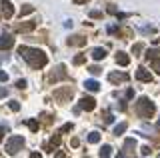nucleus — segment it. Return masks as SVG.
<instances>
[{
	"label": "nucleus",
	"instance_id": "obj_1",
	"mask_svg": "<svg viewBox=\"0 0 160 158\" xmlns=\"http://www.w3.org/2000/svg\"><path fill=\"white\" fill-rule=\"evenodd\" d=\"M18 54L22 58H24L26 62L30 64L32 68H44L46 64H48V58H46V54L40 50V48H28V46H18Z\"/></svg>",
	"mask_w": 160,
	"mask_h": 158
},
{
	"label": "nucleus",
	"instance_id": "obj_2",
	"mask_svg": "<svg viewBox=\"0 0 160 158\" xmlns=\"http://www.w3.org/2000/svg\"><path fill=\"white\" fill-rule=\"evenodd\" d=\"M154 102H150L146 96H142V98H138V102H136V114L140 116V118H150L152 114H154Z\"/></svg>",
	"mask_w": 160,
	"mask_h": 158
},
{
	"label": "nucleus",
	"instance_id": "obj_3",
	"mask_svg": "<svg viewBox=\"0 0 160 158\" xmlns=\"http://www.w3.org/2000/svg\"><path fill=\"white\" fill-rule=\"evenodd\" d=\"M22 146H24V138L22 136H10L6 140V152L8 154H16L18 150H22Z\"/></svg>",
	"mask_w": 160,
	"mask_h": 158
},
{
	"label": "nucleus",
	"instance_id": "obj_4",
	"mask_svg": "<svg viewBox=\"0 0 160 158\" xmlns=\"http://www.w3.org/2000/svg\"><path fill=\"white\" fill-rule=\"evenodd\" d=\"M12 46H14V38L4 32L0 36V50H8V48H12Z\"/></svg>",
	"mask_w": 160,
	"mask_h": 158
},
{
	"label": "nucleus",
	"instance_id": "obj_5",
	"mask_svg": "<svg viewBox=\"0 0 160 158\" xmlns=\"http://www.w3.org/2000/svg\"><path fill=\"white\" fill-rule=\"evenodd\" d=\"M80 108H82V110H86V112L94 110V108H96V100H94V98H90V96H84L82 100H80Z\"/></svg>",
	"mask_w": 160,
	"mask_h": 158
},
{
	"label": "nucleus",
	"instance_id": "obj_6",
	"mask_svg": "<svg viewBox=\"0 0 160 158\" xmlns=\"http://www.w3.org/2000/svg\"><path fill=\"white\" fill-rule=\"evenodd\" d=\"M136 78L140 82H152V74L146 70V68H138V70H136Z\"/></svg>",
	"mask_w": 160,
	"mask_h": 158
},
{
	"label": "nucleus",
	"instance_id": "obj_7",
	"mask_svg": "<svg viewBox=\"0 0 160 158\" xmlns=\"http://www.w3.org/2000/svg\"><path fill=\"white\" fill-rule=\"evenodd\" d=\"M2 14L6 18H12L14 16V8H12V4H10L8 0H2Z\"/></svg>",
	"mask_w": 160,
	"mask_h": 158
},
{
	"label": "nucleus",
	"instance_id": "obj_8",
	"mask_svg": "<svg viewBox=\"0 0 160 158\" xmlns=\"http://www.w3.org/2000/svg\"><path fill=\"white\" fill-rule=\"evenodd\" d=\"M36 28V22H22L16 24V32H30V30Z\"/></svg>",
	"mask_w": 160,
	"mask_h": 158
},
{
	"label": "nucleus",
	"instance_id": "obj_9",
	"mask_svg": "<svg viewBox=\"0 0 160 158\" xmlns=\"http://www.w3.org/2000/svg\"><path fill=\"white\" fill-rule=\"evenodd\" d=\"M116 62L120 64V66H128V64H130V56H128L126 52H118L116 54Z\"/></svg>",
	"mask_w": 160,
	"mask_h": 158
},
{
	"label": "nucleus",
	"instance_id": "obj_10",
	"mask_svg": "<svg viewBox=\"0 0 160 158\" xmlns=\"http://www.w3.org/2000/svg\"><path fill=\"white\" fill-rule=\"evenodd\" d=\"M108 80L114 82V84L116 82H124V80H128V74H116V72H112L110 76H108Z\"/></svg>",
	"mask_w": 160,
	"mask_h": 158
},
{
	"label": "nucleus",
	"instance_id": "obj_11",
	"mask_svg": "<svg viewBox=\"0 0 160 158\" xmlns=\"http://www.w3.org/2000/svg\"><path fill=\"white\" fill-rule=\"evenodd\" d=\"M84 88L90 90V92H98V90H100V84H98L96 80H86V82H84Z\"/></svg>",
	"mask_w": 160,
	"mask_h": 158
},
{
	"label": "nucleus",
	"instance_id": "obj_12",
	"mask_svg": "<svg viewBox=\"0 0 160 158\" xmlns=\"http://www.w3.org/2000/svg\"><path fill=\"white\" fill-rule=\"evenodd\" d=\"M68 44H70V46H84V44H86V38L74 36V38H68Z\"/></svg>",
	"mask_w": 160,
	"mask_h": 158
},
{
	"label": "nucleus",
	"instance_id": "obj_13",
	"mask_svg": "<svg viewBox=\"0 0 160 158\" xmlns=\"http://www.w3.org/2000/svg\"><path fill=\"white\" fill-rule=\"evenodd\" d=\"M92 58H94V60L106 58V50H104V48H94V50H92Z\"/></svg>",
	"mask_w": 160,
	"mask_h": 158
},
{
	"label": "nucleus",
	"instance_id": "obj_14",
	"mask_svg": "<svg viewBox=\"0 0 160 158\" xmlns=\"http://www.w3.org/2000/svg\"><path fill=\"white\" fill-rule=\"evenodd\" d=\"M112 156V146H108V144H104L100 148V158H110Z\"/></svg>",
	"mask_w": 160,
	"mask_h": 158
},
{
	"label": "nucleus",
	"instance_id": "obj_15",
	"mask_svg": "<svg viewBox=\"0 0 160 158\" xmlns=\"http://www.w3.org/2000/svg\"><path fill=\"white\" fill-rule=\"evenodd\" d=\"M88 142H90V144H98V142H100V132H96V130L90 132V134H88Z\"/></svg>",
	"mask_w": 160,
	"mask_h": 158
},
{
	"label": "nucleus",
	"instance_id": "obj_16",
	"mask_svg": "<svg viewBox=\"0 0 160 158\" xmlns=\"http://www.w3.org/2000/svg\"><path fill=\"white\" fill-rule=\"evenodd\" d=\"M124 148H126V152H134V148H136V140H134V138H128L126 142H124Z\"/></svg>",
	"mask_w": 160,
	"mask_h": 158
},
{
	"label": "nucleus",
	"instance_id": "obj_17",
	"mask_svg": "<svg viewBox=\"0 0 160 158\" xmlns=\"http://www.w3.org/2000/svg\"><path fill=\"white\" fill-rule=\"evenodd\" d=\"M158 50H156V48H152V50H146V58H148V60H150V62H152V60H158Z\"/></svg>",
	"mask_w": 160,
	"mask_h": 158
},
{
	"label": "nucleus",
	"instance_id": "obj_18",
	"mask_svg": "<svg viewBox=\"0 0 160 158\" xmlns=\"http://www.w3.org/2000/svg\"><path fill=\"white\" fill-rule=\"evenodd\" d=\"M34 12V6L32 4H24L22 8H20V16H26V14H32Z\"/></svg>",
	"mask_w": 160,
	"mask_h": 158
},
{
	"label": "nucleus",
	"instance_id": "obj_19",
	"mask_svg": "<svg viewBox=\"0 0 160 158\" xmlns=\"http://www.w3.org/2000/svg\"><path fill=\"white\" fill-rule=\"evenodd\" d=\"M54 96H56L58 100H62V98H70V96H72V90L68 88V90H64V92H54Z\"/></svg>",
	"mask_w": 160,
	"mask_h": 158
},
{
	"label": "nucleus",
	"instance_id": "obj_20",
	"mask_svg": "<svg viewBox=\"0 0 160 158\" xmlns=\"http://www.w3.org/2000/svg\"><path fill=\"white\" fill-rule=\"evenodd\" d=\"M128 128V124H126V122H120V124H116V126H114V134H122V132H124V130H126Z\"/></svg>",
	"mask_w": 160,
	"mask_h": 158
},
{
	"label": "nucleus",
	"instance_id": "obj_21",
	"mask_svg": "<svg viewBox=\"0 0 160 158\" xmlns=\"http://www.w3.org/2000/svg\"><path fill=\"white\" fill-rule=\"evenodd\" d=\"M84 62H86V54H78L72 60V64H76V66H80V64H84Z\"/></svg>",
	"mask_w": 160,
	"mask_h": 158
},
{
	"label": "nucleus",
	"instance_id": "obj_22",
	"mask_svg": "<svg viewBox=\"0 0 160 158\" xmlns=\"http://www.w3.org/2000/svg\"><path fill=\"white\" fill-rule=\"evenodd\" d=\"M26 124H28V128L32 130V132H38V122H36V120H26Z\"/></svg>",
	"mask_w": 160,
	"mask_h": 158
},
{
	"label": "nucleus",
	"instance_id": "obj_23",
	"mask_svg": "<svg viewBox=\"0 0 160 158\" xmlns=\"http://www.w3.org/2000/svg\"><path fill=\"white\" fill-rule=\"evenodd\" d=\"M8 106H10V110H14V112H18V110H20L18 100H10V102H8Z\"/></svg>",
	"mask_w": 160,
	"mask_h": 158
},
{
	"label": "nucleus",
	"instance_id": "obj_24",
	"mask_svg": "<svg viewBox=\"0 0 160 158\" xmlns=\"http://www.w3.org/2000/svg\"><path fill=\"white\" fill-rule=\"evenodd\" d=\"M152 68H154V72H156V74H160V60H152Z\"/></svg>",
	"mask_w": 160,
	"mask_h": 158
},
{
	"label": "nucleus",
	"instance_id": "obj_25",
	"mask_svg": "<svg viewBox=\"0 0 160 158\" xmlns=\"http://www.w3.org/2000/svg\"><path fill=\"white\" fill-rule=\"evenodd\" d=\"M50 144H52V146H58V144H60V136H58V134H54L52 138H50Z\"/></svg>",
	"mask_w": 160,
	"mask_h": 158
},
{
	"label": "nucleus",
	"instance_id": "obj_26",
	"mask_svg": "<svg viewBox=\"0 0 160 158\" xmlns=\"http://www.w3.org/2000/svg\"><path fill=\"white\" fill-rule=\"evenodd\" d=\"M8 132V124H0V142H2V134Z\"/></svg>",
	"mask_w": 160,
	"mask_h": 158
},
{
	"label": "nucleus",
	"instance_id": "obj_27",
	"mask_svg": "<svg viewBox=\"0 0 160 158\" xmlns=\"http://www.w3.org/2000/svg\"><path fill=\"white\" fill-rule=\"evenodd\" d=\"M100 16H102L100 10H90V18H100Z\"/></svg>",
	"mask_w": 160,
	"mask_h": 158
},
{
	"label": "nucleus",
	"instance_id": "obj_28",
	"mask_svg": "<svg viewBox=\"0 0 160 158\" xmlns=\"http://www.w3.org/2000/svg\"><path fill=\"white\" fill-rule=\"evenodd\" d=\"M88 72L96 76V74H100V68H98V66H90V68H88Z\"/></svg>",
	"mask_w": 160,
	"mask_h": 158
},
{
	"label": "nucleus",
	"instance_id": "obj_29",
	"mask_svg": "<svg viewBox=\"0 0 160 158\" xmlns=\"http://www.w3.org/2000/svg\"><path fill=\"white\" fill-rule=\"evenodd\" d=\"M142 48H144L142 44H134V46H132V52H134V54H138V52L142 50Z\"/></svg>",
	"mask_w": 160,
	"mask_h": 158
},
{
	"label": "nucleus",
	"instance_id": "obj_30",
	"mask_svg": "<svg viewBox=\"0 0 160 158\" xmlns=\"http://www.w3.org/2000/svg\"><path fill=\"white\" fill-rule=\"evenodd\" d=\"M108 12H110V14H118V10H116V6H114V4L108 6Z\"/></svg>",
	"mask_w": 160,
	"mask_h": 158
},
{
	"label": "nucleus",
	"instance_id": "obj_31",
	"mask_svg": "<svg viewBox=\"0 0 160 158\" xmlns=\"http://www.w3.org/2000/svg\"><path fill=\"white\" fill-rule=\"evenodd\" d=\"M16 86H18L20 90H22V88H26V80H18V82H16Z\"/></svg>",
	"mask_w": 160,
	"mask_h": 158
},
{
	"label": "nucleus",
	"instance_id": "obj_32",
	"mask_svg": "<svg viewBox=\"0 0 160 158\" xmlns=\"http://www.w3.org/2000/svg\"><path fill=\"white\" fill-rule=\"evenodd\" d=\"M140 152L144 154V156H146V154H150V146H142V148H140Z\"/></svg>",
	"mask_w": 160,
	"mask_h": 158
},
{
	"label": "nucleus",
	"instance_id": "obj_33",
	"mask_svg": "<svg viewBox=\"0 0 160 158\" xmlns=\"http://www.w3.org/2000/svg\"><path fill=\"white\" fill-rule=\"evenodd\" d=\"M0 80H2V82L8 80V74H6V72H2V70H0Z\"/></svg>",
	"mask_w": 160,
	"mask_h": 158
},
{
	"label": "nucleus",
	"instance_id": "obj_34",
	"mask_svg": "<svg viewBox=\"0 0 160 158\" xmlns=\"http://www.w3.org/2000/svg\"><path fill=\"white\" fill-rule=\"evenodd\" d=\"M70 144H72V146H74V148H76V146H78V144H80V140H78V138H72V140H70Z\"/></svg>",
	"mask_w": 160,
	"mask_h": 158
},
{
	"label": "nucleus",
	"instance_id": "obj_35",
	"mask_svg": "<svg viewBox=\"0 0 160 158\" xmlns=\"http://www.w3.org/2000/svg\"><path fill=\"white\" fill-rule=\"evenodd\" d=\"M68 130H72V124H64L62 126V132H68Z\"/></svg>",
	"mask_w": 160,
	"mask_h": 158
},
{
	"label": "nucleus",
	"instance_id": "obj_36",
	"mask_svg": "<svg viewBox=\"0 0 160 158\" xmlns=\"http://www.w3.org/2000/svg\"><path fill=\"white\" fill-rule=\"evenodd\" d=\"M132 96H134V90H132V88H128V90H126V98H132Z\"/></svg>",
	"mask_w": 160,
	"mask_h": 158
},
{
	"label": "nucleus",
	"instance_id": "obj_37",
	"mask_svg": "<svg viewBox=\"0 0 160 158\" xmlns=\"http://www.w3.org/2000/svg\"><path fill=\"white\" fill-rule=\"evenodd\" d=\"M54 158H68V156L64 152H56V154H54Z\"/></svg>",
	"mask_w": 160,
	"mask_h": 158
},
{
	"label": "nucleus",
	"instance_id": "obj_38",
	"mask_svg": "<svg viewBox=\"0 0 160 158\" xmlns=\"http://www.w3.org/2000/svg\"><path fill=\"white\" fill-rule=\"evenodd\" d=\"M30 158H42V156H40L38 152H32V154H30Z\"/></svg>",
	"mask_w": 160,
	"mask_h": 158
},
{
	"label": "nucleus",
	"instance_id": "obj_39",
	"mask_svg": "<svg viewBox=\"0 0 160 158\" xmlns=\"http://www.w3.org/2000/svg\"><path fill=\"white\" fill-rule=\"evenodd\" d=\"M158 126H160V120H158Z\"/></svg>",
	"mask_w": 160,
	"mask_h": 158
}]
</instances>
